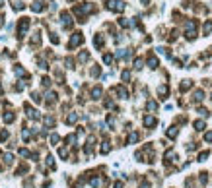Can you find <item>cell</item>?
I'll list each match as a JSON object with an SVG mask.
<instances>
[{
	"instance_id": "1",
	"label": "cell",
	"mask_w": 212,
	"mask_h": 188,
	"mask_svg": "<svg viewBox=\"0 0 212 188\" xmlns=\"http://www.w3.org/2000/svg\"><path fill=\"white\" fill-rule=\"evenodd\" d=\"M107 8L113 12H123L125 10V2L123 0H107Z\"/></svg>"
},
{
	"instance_id": "2",
	"label": "cell",
	"mask_w": 212,
	"mask_h": 188,
	"mask_svg": "<svg viewBox=\"0 0 212 188\" xmlns=\"http://www.w3.org/2000/svg\"><path fill=\"white\" fill-rule=\"evenodd\" d=\"M27 27H29V19H27V18H22V19H20V25H18V37H23V35H25Z\"/></svg>"
},
{
	"instance_id": "3",
	"label": "cell",
	"mask_w": 212,
	"mask_h": 188,
	"mask_svg": "<svg viewBox=\"0 0 212 188\" xmlns=\"http://www.w3.org/2000/svg\"><path fill=\"white\" fill-rule=\"evenodd\" d=\"M82 41H84L82 33H74V35H72V39H70V45H68V47H70V48H74V47H78V45L82 43Z\"/></svg>"
},
{
	"instance_id": "4",
	"label": "cell",
	"mask_w": 212,
	"mask_h": 188,
	"mask_svg": "<svg viewBox=\"0 0 212 188\" xmlns=\"http://www.w3.org/2000/svg\"><path fill=\"white\" fill-rule=\"evenodd\" d=\"M62 25L66 27V29L72 27V18H70V14H68V12H62Z\"/></svg>"
},
{
	"instance_id": "5",
	"label": "cell",
	"mask_w": 212,
	"mask_h": 188,
	"mask_svg": "<svg viewBox=\"0 0 212 188\" xmlns=\"http://www.w3.org/2000/svg\"><path fill=\"white\" fill-rule=\"evenodd\" d=\"M31 10H33V12H43V2H41V0L33 2V4H31Z\"/></svg>"
},
{
	"instance_id": "6",
	"label": "cell",
	"mask_w": 212,
	"mask_h": 188,
	"mask_svg": "<svg viewBox=\"0 0 212 188\" xmlns=\"http://www.w3.org/2000/svg\"><path fill=\"white\" fill-rule=\"evenodd\" d=\"M93 43H95V47H103V35H99V33H97L95 39H93Z\"/></svg>"
},
{
	"instance_id": "7",
	"label": "cell",
	"mask_w": 212,
	"mask_h": 188,
	"mask_svg": "<svg viewBox=\"0 0 212 188\" xmlns=\"http://www.w3.org/2000/svg\"><path fill=\"white\" fill-rule=\"evenodd\" d=\"M148 66H150V68H156V66H158V58L150 56V58H148Z\"/></svg>"
},
{
	"instance_id": "8",
	"label": "cell",
	"mask_w": 212,
	"mask_h": 188,
	"mask_svg": "<svg viewBox=\"0 0 212 188\" xmlns=\"http://www.w3.org/2000/svg\"><path fill=\"white\" fill-rule=\"evenodd\" d=\"M144 124H146V126H154V124H156V118L146 116V118H144Z\"/></svg>"
},
{
	"instance_id": "9",
	"label": "cell",
	"mask_w": 212,
	"mask_h": 188,
	"mask_svg": "<svg viewBox=\"0 0 212 188\" xmlns=\"http://www.w3.org/2000/svg\"><path fill=\"white\" fill-rule=\"evenodd\" d=\"M210 31H212V22H210V19H208V22L204 23V33H206V35H208Z\"/></svg>"
},
{
	"instance_id": "10",
	"label": "cell",
	"mask_w": 212,
	"mask_h": 188,
	"mask_svg": "<svg viewBox=\"0 0 212 188\" xmlns=\"http://www.w3.org/2000/svg\"><path fill=\"white\" fill-rule=\"evenodd\" d=\"M195 128H197V130H202V128H204V122H202V120H197V122H195Z\"/></svg>"
},
{
	"instance_id": "11",
	"label": "cell",
	"mask_w": 212,
	"mask_h": 188,
	"mask_svg": "<svg viewBox=\"0 0 212 188\" xmlns=\"http://www.w3.org/2000/svg\"><path fill=\"white\" fill-rule=\"evenodd\" d=\"M99 95H101V89H99V87H95V89H93V97H95V99H97V97H99Z\"/></svg>"
},
{
	"instance_id": "12",
	"label": "cell",
	"mask_w": 212,
	"mask_h": 188,
	"mask_svg": "<svg viewBox=\"0 0 212 188\" xmlns=\"http://www.w3.org/2000/svg\"><path fill=\"white\" fill-rule=\"evenodd\" d=\"M134 68H142V60H140V58H136V60H134Z\"/></svg>"
},
{
	"instance_id": "13",
	"label": "cell",
	"mask_w": 212,
	"mask_h": 188,
	"mask_svg": "<svg viewBox=\"0 0 212 188\" xmlns=\"http://www.w3.org/2000/svg\"><path fill=\"white\" fill-rule=\"evenodd\" d=\"M88 56H90L88 53H82V54H80V60H82V62H84V60H88Z\"/></svg>"
},
{
	"instance_id": "14",
	"label": "cell",
	"mask_w": 212,
	"mask_h": 188,
	"mask_svg": "<svg viewBox=\"0 0 212 188\" xmlns=\"http://www.w3.org/2000/svg\"><path fill=\"white\" fill-rule=\"evenodd\" d=\"M103 60H105V62H107V64H109V62H111V60H113V56H111V54H105V56H103Z\"/></svg>"
},
{
	"instance_id": "15",
	"label": "cell",
	"mask_w": 212,
	"mask_h": 188,
	"mask_svg": "<svg viewBox=\"0 0 212 188\" xmlns=\"http://www.w3.org/2000/svg\"><path fill=\"white\" fill-rule=\"evenodd\" d=\"M12 118H14V114H12V113H8V114H6V116H4V120H6V122H10Z\"/></svg>"
},
{
	"instance_id": "16",
	"label": "cell",
	"mask_w": 212,
	"mask_h": 188,
	"mask_svg": "<svg viewBox=\"0 0 212 188\" xmlns=\"http://www.w3.org/2000/svg\"><path fill=\"white\" fill-rule=\"evenodd\" d=\"M128 78H130V74H128V72H127V70H125V72H123V80H125V82H127V80H128Z\"/></svg>"
},
{
	"instance_id": "17",
	"label": "cell",
	"mask_w": 212,
	"mask_h": 188,
	"mask_svg": "<svg viewBox=\"0 0 212 188\" xmlns=\"http://www.w3.org/2000/svg\"><path fill=\"white\" fill-rule=\"evenodd\" d=\"M169 136H171V138H173V136H177V130H175V128H171V130H169Z\"/></svg>"
},
{
	"instance_id": "18",
	"label": "cell",
	"mask_w": 212,
	"mask_h": 188,
	"mask_svg": "<svg viewBox=\"0 0 212 188\" xmlns=\"http://www.w3.org/2000/svg\"><path fill=\"white\" fill-rule=\"evenodd\" d=\"M206 142H212V132H208V134H206Z\"/></svg>"
},
{
	"instance_id": "19",
	"label": "cell",
	"mask_w": 212,
	"mask_h": 188,
	"mask_svg": "<svg viewBox=\"0 0 212 188\" xmlns=\"http://www.w3.org/2000/svg\"><path fill=\"white\" fill-rule=\"evenodd\" d=\"M148 2H150V0H142V4H144V6H146V4H148Z\"/></svg>"
}]
</instances>
